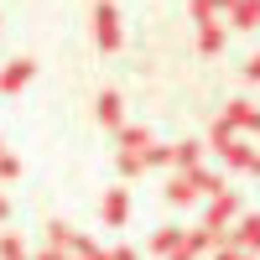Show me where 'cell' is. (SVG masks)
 <instances>
[{
	"label": "cell",
	"instance_id": "obj_1",
	"mask_svg": "<svg viewBox=\"0 0 260 260\" xmlns=\"http://www.w3.org/2000/svg\"><path fill=\"white\" fill-rule=\"evenodd\" d=\"M120 172H125V177H136V172L146 167V156H151V136H146V130H136V125H120Z\"/></svg>",
	"mask_w": 260,
	"mask_h": 260
},
{
	"label": "cell",
	"instance_id": "obj_2",
	"mask_svg": "<svg viewBox=\"0 0 260 260\" xmlns=\"http://www.w3.org/2000/svg\"><path fill=\"white\" fill-rule=\"evenodd\" d=\"M94 42H99L104 52L120 47V11L110 6V0H99V6H94Z\"/></svg>",
	"mask_w": 260,
	"mask_h": 260
},
{
	"label": "cell",
	"instance_id": "obj_3",
	"mask_svg": "<svg viewBox=\"0 0 260 260\" xmlns=\"http://www.w3.org/2000/svg\"><path fill=\"white\" fill-rule=\"evenodd\" d=\"M219 120H224L229 130H250V136H255V130H260V110H255L250 99H229Z\"/></svg>",
	"mask_w": 260,
	"mask_h": 260
},
{
	"label": "cell",
	"instance_id": "obj_4",
	"mask_svg": "<svg viewBox=\"0 0 260 260\" xmlns=\"http://www.w3.org/2000/svg\"><path fill=\"white\" fill-rule=\"evenodd\" d=\"M224 245H229V250H245V255L260 250V213H245L240 229H229V234H224Z\"/></svg>",
	"mask_w": 260,
	"mask_h": 260
},
{
	"label": "cell",
	"instance_id": "obj_5",
	"mask_svg": "<svg viewBox=\"0 0 260 260\" xmlns=\"http://www.w3.org/2000/svg\"><path fill=\"white\" fill-rule=\"evenodd\" d=\"M234 213H240V198H234L229 187L213 192V198H208V219H203V229H219V234H224V219H234Z\"/></svg>",
	"mask_w": 260,
	"mask_h": 260
},
{
	"label": "cell",
	"instance_id": "obj_6",
	"mask_svg": "<svg viewBox=\"0 0 260 260\" xmlns=\"http://www.w3.org/2000/svg\"><path fill=\"white\" fill-rule=\"evenodd\" d=\"M31 73H37V62H31V57L6 62V68H0V94H16L21 83H31Z\"/></svg>",
	"mask_w": 260,
	"mask_h": 260
},
{
	"label": "cell",
	"instance_id": "obj_7",
	"mask_svg": "<svg viewBox=\"0 0 260 260\" xmlns=\"http://www.w3.org/2000/svg\"><path fill=\"white\" fill-rule=\"evenodd\" d=\"M229 16L240 31H255L260 26V0H229Z\"/></svg>",
	"mask_w": 260,
	"mask_h": 260
},
{
	"label": "cell",
	"instance_id": "obj_8",
	"mask_svg": "<svg viewBox=\"0 0 260 260\" xmlns=\"http://www.w3.org/2000/svg\"><path fill=\"white\" fill-rule=\"evenodd\" d=\"M198 161H203V146H198V141L172 146V167H177V172H198Z\"/></svg>",
	"mask_w": 260,
	"mask_h": 260
},
{
	"label": "cell",
	"instance_id": "obj_9",
	"mask_svg": "<svg viewBox=\"0 0 260 260\" xmlns=\"http://www.w3.org/2000/svg\"><path fill=\"white\" fill-rule=\"evenodd\" d=\"M167 203H198V187H192V177H187V172H177V177H172L167 182Z\"/></svg>",
	"mask_w": 260,
	"mask_h": 260
},
{
	"label": "cell",
	"instance_id": "obj_10",
	"mask_svg": "<svg viewBox=\"0 0 260 260\" xmlns=\"http://www.w3.org/2000/svg\"><path fill=\"white\" fill-rule=\"evenodd\" d=\"M99 125H104V130H120V125H125L120 94H99Z\"/></svg>",
	"mask_w": 260,
	"mask_h": 260
},
{
	"label": "cell",
	"instance_id": "obj_11",
	"mask_svg": "<svg viewBox=\"0 0 260 260\" xmlns=\"http://www.w3.org/2000/svg\"><path fill=\"white\" fill-rule=\"evenodd\" d=\"M125 213H130L125 187H110V192H104V219H110V224H125Z\"/></svg>",
	"mask_w": 260,
	"mask_h": 260
},
{
	"label": "cell",
	"instance_id": "obj_12",
	"mask_svg": "<svg viewBox=\"0 0 260 260\" xmlns=\"http://www.w3.org/2000/svg\"><path fill=\"white\" fill-rule=\"evenodd\" d=\"M182 234H187V229H177V224H167V229H156V234H151V250H156V255H172V250L182 245Z\"/></svg>",
	"mask_w": 260,
	"mask_h": 260
},
{
	"label": "cell",
	"instance_id": "obj_13",
	"mask_svg": "<svg viewBox=\"0 0 260 260\" xmlns=\"http://www.w3.org/2000/svg\"><path fill=\"white\" fill-rule=\"evenodd\" d=\"M219 156H224V161H229V167H250V161H255V151H250V146H245V141H240V136H234V141H229V146H224V151H219Z\"/></svg>",
	"mask_w": 260,
	"mask_h": 260
},
{
	"label": "cell",
	"instance_id": "obj_14",
	"mask_svg": "<svg viewBox=\"0 0 260 260\" xmlns=\"http://www.w3.org/2000/svg\"><path fill=\"white\" fill-rule=\"evenodd\" d=\"M198 47H203L208 57H213V52H219V47H224V26H219V21H208V26L198 31Z\"/></svg>",
	"mask_w": 260,
	"mask_h": 260
},
{
	"label": "cell",
	"instance_id": "obj_15",
	"mask_svg": "<svg viewBox=\"0 0 260 260\" xmlns=\"http://www.w3.org/2000/svg\"><path fill=\"white\" fill-rule=\"evenodd\" d=\"M47 240H52V250H62V255H68V250H73V240H78V234H73L68 224H47Z\"/></svg>",
	"mask_w": 260,
	"mask_h": 260
},
{
	"label": "cell",
	"instance_id": "obj_16",
	"mask_svg": "<svg viewBox=\"0 0 260 260\" xmlns=\"http://www.w3.org/2000/svg\"><path fill=\"white\" fill-rule=\"evenodd\" d=\"M0 260H31L26 245H21V234H0Z\"/></svg>",
	"mask_w": 260,
	"mask_h": 260
},
{
	"label": "cell",
	"instance_id": "obj_17",
	"mask_svg": "<svg viewBox=\"0 0 260 260\" xmlns=\"http://www.w3.org/2000/svg\"><path fill=\"white\" fill-rule=\"evenodd\" d=\"M213 11H219L213 0H192V16H198V26H208V21H213Z\"/></svg>",
	"mask_w": 260,
	"mask_h": 260
},
{
	"label": "cell",
	"instance_id": "obj_18",
	"mask_svg": "<svg viewBox=\"0 0 260 260\" xmlns=\"http://www.w3.org/2000/svg\"><path fill=\"white\" fill-rule=\"evenodd\" d=\"M245 78H250V83H260V52H255V57L245 62Z\"/></svg>",
	"mask_w": 260,
	"mask_h": 260
},
{
	"label": "cell",
	"instance_id": "obj_19",
	"mask_svg": "<svg viewBox=\"0 0 260 260\" xmlns=\"http://www.w3.org/2000/svg\"><path fill=\"white\" fill-rule=\"evenodd\" d=\"M16 172H21V167H16V156H0V177H16Z\"/></svg>",
	"mask_w": 260,
	"mask_h": 260
},
{
	"label": "cell",
	"instance_id": "obj_20",
	"mask_svg": "<svg viewBox=\"0 0 260 260\" xmlns=\"http://www.w3.org/2000/svg\"><path fill=\"white\" fill-rule=\"evenodd\" d=\"M219 260H250L245 250H229V245H219Z\"/></svg>",
	"mask_w": 260,
	"mask_h": 260
},
{
	"label": "cell",
	"instance_id": "obj_21",
	"mask_svg": "<svg viewBox=\"0 0 260 260\" xmlns=\"http://www.w3.org/2000/svg\"><path fill=\"white\" fill-rule=\"evenodd\" d=\"M110 260H141L136 250H110Z\"/></svg>",
	"mask_w": 260,
	"mask_h": 260
},
{
	"label": "cell",
	"instance_id": "obj_22",
	"mask_svg": "<svg viewBox=\"0 0 260 260\" xmlns=\"http://www.w3.org/2000/svg\"><path fill=\"white\" fill-rule=\"evenodd\" d=\"M37 260H68V255H62V250H42Z\"/></svg>",
	"mask_w": 260,
	"mask_h": 260
},
{
	"label": "cell",
	"instance_id": "obj_23",
	"mask_svg": "<svg viewBox=\"0 0 260 260\" xmlns=\"http://www.w3.org/2000/svg\"><path fill=\"white\" fill-rule=\"evenodd\" d=\"M6 213H11V203H6V198H0V219H6Z\"/></svg>",
	"mask_w": 260,
	"mask_h": 260
},
{
	"label": "cell",
	"instance_id": "obj_24",
	"mask_svg": "<svg viewBox=\"0 0 260 260\" xmlns=\"http://www.w3.org/2000/svg\"><path fill=\"white\" fill-rule=\"evenodd\" d=\"M213 6H229V0H213Z\"/></svg>",
	"mask_w": 260,
	"mask_h": 260
}]
</instances>
